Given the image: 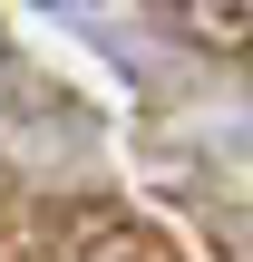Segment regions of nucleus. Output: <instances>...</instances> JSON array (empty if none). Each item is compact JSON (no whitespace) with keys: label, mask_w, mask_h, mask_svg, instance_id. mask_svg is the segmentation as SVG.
Segmentation results:
<instances>
[{"label":"nucleus","mask_w":253,"mask_h":262,"mask_svg":"<svg viewBox=\"0 0 253 262\" xmlns=\"http://www.w3.org/2000/svg\"><path fill=\"white\" fill-rule=\"evenodd\" d=\"M59 262H185V253L117 204H68L59 214Z\"/></svg>","instance_id":"1"}]
</instances>
